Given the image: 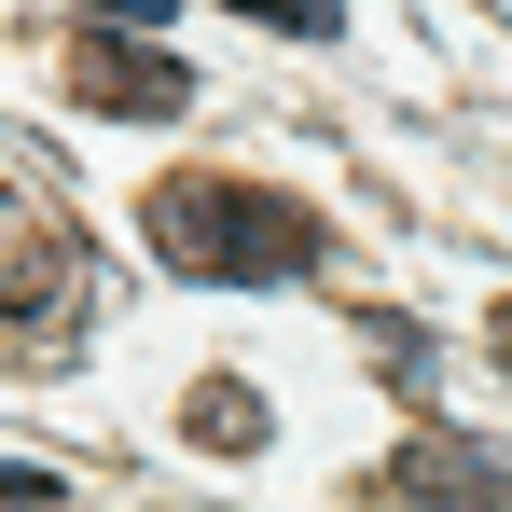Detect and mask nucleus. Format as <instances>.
Returning <instances> with one entry per match:
<instances>
[{
  "mask_svg": "<svg viewBox=\"0 0 512 512\" xmlns=\"http://www.w3.org/2000/svg\"><path fill=\"white\" fill-rule=\"evenodd\" d=\"M139 236H153V263L208 277V291H250V277H305L319 263V222L291 194H250V180H167L139 208Z\"/></svg>",
  "mask_w": 512,
  "mask_h": 512,
  "instance_id": "f257e3e1",
  "label": "nucleus"
},
{
  "mask_svg": "<svg viewBox=\"0 0 512 512\" xmlns=\"http://www.w3.org/2000/svg\"><path fill=\"white\" fill-rule=\"evenodd\" d=\"M70 291H84V236L28 180H0V319H70Z\"/></svg>",
  "mask_w": 512,
  "mask_h": 512,
  "instance_id": "f03ea898",
  "label": "nucleus"
},
{
  "mask_svg": "<svg viewBox=\"0 0 512 512\" xmlns=\"http://www.w3.org/2000/svg\"><path fill=\"white\" fill-rule=\"evenodd\" d=\"M70 97H84V111H139V125H153V111H180V70L153 56V42H125V28H97L84 56H70Z\"/></svg>",
  "mask_w": 512,
  "mask_h": 512,
  "instance_id": "7ed1b4c3",
  "label": "nucleus"
},
{
  "mask_svg": "<svg viewBox=\"0 0 512 512\" xmlns=\"http://www.w3.org/2000/svg\"><path fill=\"white\" fill-rule=\"evenodd\" d=\"M388 485H402V499H485V512H512V457H457V443H416Z\"/></svg>",
  "mask_w": 512,
  "mask_h": 512,
  "instance_id": "20e7f679",
  "label": "nucleus"
},
{
  "mask_svg": "<svg viewBox=\"0 0 512 512\" xmlns=\"http://www.w3.org/2000/svg\"><path fill=\"white\" fill-rule=\"evenodd\" d=\"M194 429H208V443H263V402H250V388H222V374H208V388H194Z\"/></svg>",
  "mask_w": 512,
  "mask_h": 512,
  "instance_id": "39448f33",
  "label": "nucleus"
},
{
  "mask_svg": "<svg viewBox=\"0 0 512 512\" xmlns=\"http://www.w3.org/2000/svg\"><path fill=\"white\" fill-rule=\"evenodd\" d=\"M236 14H250V28H291V42H333V28H346L333 0H236Z\"/></svg>",
  "mask_w": 512,
  "mask_h": 512,
  "instance_id": "423d86ee",
  "label": "nucleus"
},
{
  "mask_svg": "<svg viewBox=\"0 0 512 512\" xmlns=\"http://www.w3.org/2000/svg\"><path fill=\"white\" fill-rule=\"evenodd\" d=\"M0 499H14V512H56V471H14V457H0Z\"/></svg>",
  "mask_w": 512,
  "mask_h": 512,
  "instance_id": "0eeeda50",
  "label": "nucleus"
},
{
  "mask_svg": "<svg viewBox=\"0 0 512 512\" xmlns=\"http://www.w3.org/2000/svg\"><path fill=\"white\" fill-rule=\"evenodd\" d=\"M97 28H167V0H84Z\"/></svg>",
  "mask_w": 512,
  "mask_h": 512,
  "instance_id": "6e6552de",
  "label": "nucleus"
},
{
  "mask_svg": "<svg viewBox=\"0 0 512 512\" xmlns=\"http://www.w3.org/2000/svg\"><path fill=\"white\" fill-rule=\"evenodd\" d=\"M499 374H512V305H499Z\"/></svg>",
  "mask_w": 512,
  "mask_h": 512,
  "instance_id": "1a4fd4ad",
  "label": "nucleus"
}]
</instances>
